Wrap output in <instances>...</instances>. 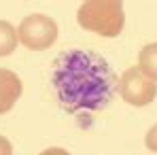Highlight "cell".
I'll return each instance as SVG.
<instances>
[{
  "mask_svg": "<svg viewBox=\"0 0 157 155\" xmlns=\"http://www.w3.org/2000/svg\"><path fill=\"white\" fill-rule=\"evenodd\" d=\"M51 87L57 104L68 115H91L110 104L119 79L100 53L72 47L55 55Z\"/></svg>",
  "mask_w": 157,
  "mask_h": 155,
  "instance_id": "cell-1",
  "label": "cell"
},
{
  "mask_svg": "<svg viewBox=\"0 0 157 155\" xmlns=\"http://www.w3.org/2000/svg\"><path fill=\"white\" fill-rule=\"evenodd\" d=\"M144 145H147V149H151V151H155V153H157V123L147 132V136H144Z\"/></svg>",
  "mask_w": 157,
  "mask_h": 155,
  "instance_id": "cell-8",
  "label": "cell"
},
{
  "mask_svg": "<svg viewBox=\"0 0 157 155\" xmlns=\"http://www.w3.org/2000/svg\"><path fill=\"white\" fill-rule=\"evenodd\" d=\"M21 79L9 68H0V115L9 113L21 98Z\"/></svg>",
  "mask_w": 157,
  "mask_h": 155,
  "instance_id": "cell-5",
  "label": "cell"
},
{
  "mask_svg": "<svg viewBox=\"0 0 157 155\" xmlns=\"http://www.w3.org/2000/svg\"><path fill=\"white\" fill-rule=\"evenodd\" d=\"M77 21L83 30L96 32L106 38H115L121 34L125 24L123 4L117 0H89L78 6Z\"/></svg>",
  "mask_w": 157,
  "mask_h": 155,
  "instance_id": "cell-2",
  "label": "cell"
},
{
  "mask_svg": "<svg viewBox=\"0 0 157 155\" xmlns=\"http://www.w3.org/2000/svg\"><path fill=\"white\" fill-rule=\"evenodd\" d=\"M138 70L149 81L157 83V43L142 47V51L138 55Z\"/></svg>",
  "mask_w": 157,
  "mask_h": 155,
  "instance_id": "cell-6",
  "label": "cell"
},
{
  "mask_svg": "<svg viewBox=\"0 0 157 155\" xmlns=\"http://www.w3.org/2000/svg\"><path fill=\"white\" fill-rule=\"evenodd\" d=\"M0 155H13V147H11V140L0 136Z\"/></svg>",
  "mask_w": 157,
  "mask_h": 155,
  "instance_id": "cell-9",
  "label": "cell"
},
{
  "mask_svg": "<svg viewBox=\"0 0 157 155\" xmlns=\"http://www.w3.org/2000/svg\"><path fill=\"white\" fill-rule=\"evenodd\" d=\"M57 38V24L49 15L32 13L21 19L17 28V41L30 51H45Z\"/></svg>",
  "mask_w": 157,
  "mask_h": 155,
  "instance_id": "cell-3",
  "label": "cell"
},
{
  "mask_svg": "<svg viewBox=\"0 0 157 155\" xmlns=\"http://www.w3.org/2000/svg\"><path fill=\"white\" fill-rule=\"evenodd\" d=\"M40 155H70L66 149H59V147H51V149H45Z\"/></svg>",
  "mask_w": 157,
  "mask_h": 155,
  "instance_id": "cell-10",
  "label": "cell"
},
{
  "mask_svg": "<svg viewBox=\"0 0 157 155\" xmlns=\"http://www.w3.org/2000/svg\"><path fill=\"white\" fill-rule=\"evenodd\" d=\"M17 30L13 24L0 19V57H6L17 49Z\"/></svg>",
  "mask_w": 157,
  "mask_h": 155,
  "instance_id": "cell-7",
  "label": "cell"
},
{
  "mask_svg": "<svg viewBox=\"0 0 157 155\" xmlns=\"http://www.w3.org/2000/svg\"><path fill=\"white\" fill-rule=\"evenodd\" d=\"M119 94L121 98L132 106H147L155 100L157 83L149 81L138 68H128L119 77Z\"/></svg>",
  "mask_w": 157,
  "mask_h": 155,
  "instance_id": "cell-4",
  "label": "cell"
}]
</instances>
